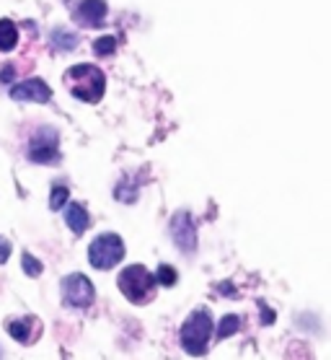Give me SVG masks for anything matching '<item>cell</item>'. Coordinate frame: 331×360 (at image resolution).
Wrapping results in <instances>:
<instances>
[{
    "mask_svg": "<svg viewBox=\"0 0 331 360\" xmlns=\"http://www.w3.org/2000/svg\"><path fill=\"white\" fill-rule=\"evenodd\" d=\"M63 81H65V86H67V91H70L75 98H81V101L96 104V101H101V96H104L106 78L96 65L67 68L63 75Z\"/></svg>",
    "mask_w": 331,
    "mask_h": 360,
    "instance_id": "obj_1",
    "label": "cell"
},
{
    "mask_svg": "<svg viewBox=\"0 0 331 360\" xmlns=\"http://www.w3.org/2000/svg\"><path fill=\"white\" fill-rule=\"evenodd\" d=\"M181 347H184L189 355L200 358L207 352L210 347V337H212V316L207 309H197V311L184 321L181 327Z\"/></svg>",
    "mask_w": 331,
    "mask_h": 360,
    "instance_id": "obj_2",
    "label": "cell"
},
{
    "mask_svg": "<svg viewBox=\"0 0 331 360\" xmlns=\"http://www.w3.org/2000/svg\"><path fill=\"white\" fill-rule=\"evenodd\" d=\"M119 290L124 293V298H129L132 303H148L153 298L155 290V278L143 267V264H129L119 272Z\"/></svg>",
    "mask_w": 331,
    "mask_h": 360,
    "instance_id": "obj_3",
    "label": "cell"
},
{
    "mask_svg": "<svg viewBox=\"0 0 331 360\" xmlns=\"http://www.w3.org/2000/svg\"><path fill=\"white\" fill-rule=\"evenodd\" d=\"M122 257H124V241L117 233H101L89 246V262L96 270H112L114 264L122 262Z\"/></svg>",
    "mask_w": 331,
    "mask_h": 360,
    "instance_id": "obj_4",
    "label": "cell"
},
{
    "mask_svg": "<svg viewBox=\"0 0 331 360\" xmlns=\"http://www.w3.org/2000/svg\"><path fill=\"white\" fill-rule=\"evenodd\" d=\"M63 298L73 309H89L93 298H96V290H93V285H91V280L86 275L75 272V275H67L63 280Z\"/></svg>",
    "mask_w": 331,
    "mask_h": 360,
    "instance_id": "obj_5",
    "label": "cell"
},
{
    "mask_svg": "<svg viewBox=\"0 0 331 360\" xmlns=\"http://www.w3.org/2000/svg\"><path fill=\"white\" fill-rule=\"evenodd\" d=\"M60 150H57V132L52 127H41L29 143V158L37 164H52L57 161Z\"/></svg>",
    "mask_w": 331,
    "mask_h": 360,
    "instance_id": "obj_6",
    "label": "cell"
},
{
    "mask_svg": "<svg viewBox=\"0 0 331 360\" xmlns=\"http://www.w3.org/2000/svg\"><path fill=\"white\" fill-rule=\"evenodd\" d=\"M171 236L176 241V246L181 252L192 254L197 249V231H194V223L189 218V213H176L174 221H171Z\"/></svg>",
    "mask_w": 331,
    "mask_h": 360,
    "instance_id": "obj_7",
    "label": "cell"
},
{
    "mask_svg": "<svg viewBox=\"0 0 331 360\" xmlns=\"http://www.w3.org/2000/svg\"><path fill=\"white\" fill-rule=\"evenodd\" d=\"M11 98H16V101H37V104H44L52 98V91L44 81L39 78H32V81H24V83H16L13 89H11Z\"/></svg>",
    "mask_w": 331,
    "mask_h": 360,
    "instance_id": "obj_8",
    "label": "cell"
},
{
    "mask_svg": "<svg viewBox=\"0 0 331 360\" xmlns=\"http://www.w3.org/2000/svg\"><path fill=\"white\" fill-rule=\"evenodd\" d=\"M104 16H106L104 0H81V6L75 8V18L86 26H101Z\"/></svg>",
    "mask_w": 331,
    "mask_h": 360,
    "instance_id": "obj_9",
    "label": "cell"
},
{
    "mask_svg": "<svg viewBox=\"0 0 331 360\" xmlns=\"http://www.w3.org/2000/svg\"><path fill=\"white\" fill-rule=\"evenodd\" d=\"M37 329H39V324H37L34 316H26V319H18V321H8V335L13 337V340H18V342H24V345L34 342Z\"/></svg>",
    "mask_w": 331,
    "mask_h": 360,
    "instance_id": "obj_10",
    "label": "cell"
},
{
    "mask_svg": "<svg viewBox=\"0 0 331 360\" xmlns=\"http://www.w3.org/2000/svg\"><path fill=\"white\" fill-rule=\"evenodd\" d=\"M65 223L70 226V231L73 233H78L81 236L83 231L89 229V210L83 207L81 202H73V205H67V210H65Z\"/></svg>",
    "mask_w": 331,
    "mask_h": 360,
    "instance_id": "obj_11",
    "label": "cell"
},
{
    "mask_svg": "<svg viewBox=\"0 0 331 360\" xmlns=\"http://www.w3.org/2000/svg\"><path fill=\"white\" fill-rule=\"evenodd\" d=\"M18 41V29L13 21H8V18H3L0 21V52H11V49L16 47Z\"/></svg>",
    "mask_w": 331,
    "mask_h": 360,
    "instance_id": "obj_12",
    "label": "cell"
},
{
    "mask_svg": "<svg viewBox=\"0 0 331 360\" xmlns=\"http://www.w3.org/2000/svg\"><path fill=\"white\" fill-rule=\"evenodd\" d=\"M52 44H55L57 52H73L75 44H78V37L67 29H55L52 32Z\"/></svg>",
    "mask_w": 331,
    "mask_h": 360,
    "instance_id": "obj_13",
    "label": "cell"
},
{
    "mask_svg": "<svg viewBox=\"0 0 331 360\" xmlns=\"http://www.w3.org/2000/svg\"><path fill=\"white\" fill-rule=\"evenodd\" d=\"M241 329V319L238 316H226V319L220 321V329H218V340H228V337H233L235 332Z\"/></svg>",
    "mask_w": 331,
    "mask_h": 360,
    "instance_id": "obj_14",
    "label": "cell"
},
{
    "mask_svg": "<svg viewBox=\"0 0 331 360\" xmlns=\"http://www.w3.org/2000/svg\"><path fill=\"white\" fill-rule=\"evenodd\" d=\"M176 270L171 267V264H161L158 267V272H155V283H161V285H176Z\"/></svg>",
    "mask_w": 331,
    "mask_h": 360,
    "instance_id": "obj_15",
    "label": "cell"
},
{
    "mask_svg": "<svg viewBox=\"0 0 331 360\" xmlns=\"http://www.w3.org/2000/svg\"><path fill=\"white\" fill-rule=\"evenodd\" d=\"M93 49H96V55L106 58V55H112L114 49H117V39L114 37H101V39L93 41Z\"/></svg>",
    "mask_w": 331,
    "mask_h": 360,
    "instance_id": "obj_16",
    "label": "cell"
},
{
    "mask_svg": "<svg viewBox=\"0 0 331 360\" xmlns=\"http://www.w3.org/2000/svg\"><path fill=\"white\" fill-rule=\"evenodd\" d=\"M65 200H67V187H63V184H55V187H52V200H49V207H52V210H60Z\"/></svg>",
    "mask_w": 331,
    "mask_h": 360,
    "instance_id": "obj_17",
    "label": "cell"
},
{
    "mask_svg": "<svg viewBox=\"0 0 331 360\" xmlns=\"http://www.w3.org/2000/svg\"><path fill=\"white\" fill-rule=\"evenodd\" d=\"M21 262H24V270L29 278H37V275H41V262H37L32 254H24L21 257Z\"/></svg>",
    "mask_w": 331,
    "mask_h": 360,
    "instance_id": "obj_18",
    "label": "cell"
},
{
    "mask_svg": "<svg viewBox=\"0 0 331 360\" xmlns=\"http://www.w3.org/2000/svg\"><path fill=\"white\" fill-rule=\"evenodd\" d=\"M8 254H11V244L8 241H0V264L8 259Z\"/></svg>",
    "mask_w": 331,
    "mask_h": 360,
    "instance_id": "obj_19",
    "label": "cell"
}]
</instances>
